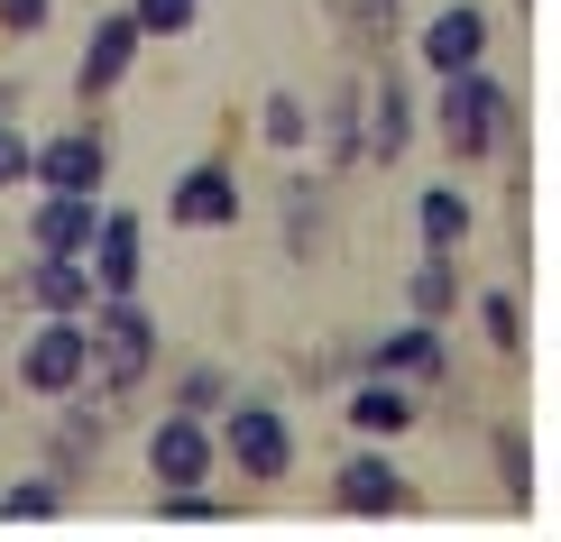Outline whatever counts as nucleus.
Returning a JSON list of instances; mask_svg holds the SVG:
<instances>
[{
    "mask_svg": "<svg viewBox=\"0 0 561 542\" xmlns=\"http://www.w3.org/2000/svg\"><path fill=\"white\" fill-rule=\"evenodd\" d=\"M83 341H92V368H83L75 395L129 405V395L148 387V368H157V322H148V303H138V295H92V303H83Z\"/></svg>",
    "mask_w": 561,
    "mask_h": 542,
    "instance_id": "obj_1",
    "label": "nucleus"
},
{
    "mask_svg": "<svg viewBox=\"0 0 561 542\" xmlns=\"http://www.w3.org/2000/svg\"><path fill=\"white\" fill-rule=\"evenodd\" d=\"M433 129H442V148H451L460 166H479V157H497L506 138H516V102H506V83H488L479 65H460V74H442Z\"/></svg>",
    "mask_w": 561,
    "mask_h": 542,
    "instance_id": "obj_2",
    "label": "nucleus"
},
{
    "mask_svg": "<svg viewBox=\"0 0 561 542\" xmlns=\"http://www.w3.org/2000/svg\"><path fill=\"white\" fill-rule=\"evenodd\" d=\"M221 451H230V469H240V478L276 487V478H295V423L276 414V405H259V395H230Z\"/></svg>",
    "mask_w": 561,
    "mask_h": 542,
    "instance_id": "obj_3",
    "label": "nucleus"
},
{
    "mask_svg": "<svg viewBox=\"0 0 561 542\" xmlns=\"http://www.w3.org/2000/svg\"><path fill=\"white\" fill-rule=\"evenodd\" d=\"M92 368V341H83V313H46L37 341L19 349V387L37 395V405H56V395H75Z\"/></svg>",
    "mask_w": 561,
    "mask_h": 542,
    "instance_id": "obj_4",
    "label": "nucleus"
},
{
    "mask_svg": "<svg viewBox=\"0 0 561 542\" xmlns=\"http://www.w3.org/2000/svg\"><path fill=\"white\" fill-rule=\"evenodd\" d=\"M102 175H111V138L102 129H65V138H46V148H28V184L37 194H102Z\"/></svg>",
    "mask_w": 561,
    "mask_h": 542,
    "instance_id": "obj_5",
    "label": "nucleus"
},
{
    "mask_svg": "<svg viewBox=\"0 0 561 542\" xmlns=\"http://www.w3.org/2000/svg\"><path fill=\"white\" fill-rule=\"evenodd\" d=\"M83 267H92V295H138V276H148V230H138V211H102V221H92Z\"/></svg>",
    "mask_w": 561,
    "mask_h": 542,
    "instance_id": "obj_6",
    "label": "nucleus"
},
{
    "mask_svg": "<svg viewBox=\"0 0 561 542\" xmlns=\"http://www.w3.org/2000/svg\"><path fill=\"white\" fill-rule=\"evenodd\" d=\"M213 460H221V441L203 433V414H175V405H167V423L148 433V469H157V487H203V478H213Z\"/></svg>",
    "mask_w": 561,
    "mask_h": 542,
    "instance_id": "obj_7",
    "label": "nucleus"
},
{
    "mask_svg": "<svg viewBox=\"0 0 561 542\" xmlns=\"http://www.w3.org/2000/svg\"><path fill=\"white\" fill-rule=\"evenodd\" d=\"M167 221L175 230H240V175H230L221 157L184 166V184L167 194Z\"/></svg>",
    "mask_w": 561,
    "mask_h": 542,
    "instance_id": "obj_8",
    "label": "nucleus"
},
{
    "mask_svg": "<svg viewBox=\"0 0 561 542\" xmlns=\"http://www.w3.org/2000/svg\"><path fill=\"white\" fill-rule=\"evenodd\" d=\"M414 148V92H405V74H387L368 83V102H359V157H378V166H396V157Z\"/></svg>",
    "mask_w": 561,
    "mask_h": 542,
    "instance_id": "obj_9",
    "label": "nucleus"
},
{
    "mask_svg": "<svg viewBox=\"0 0 561 542\" xmlns=\"http://www.w3.org/2000/svg\"><path fill=\"white\" fill-rule=\"evenodd\" d=\"M138 46H148V37H138V19H129V10H121V19H102V28L83 37V56H75V102H83V111L102 102V92H121V74L138 65Z\"/></svg>",
    "mask_w": 561,
    "mask_h": 542,
    "instance_id": "obj_10",
    "label": "nucleus"
},
{
    "mask_svg": "<svg viewBox=\"0 0 561 542\" xmlns=\"http://www.w3.org/2000/svg\"><path fill=\"white\" fill-rule=\"evenodd\" d=\"M10 295L37 303V313H83V303H92V267H83V257L37 249V257H19V267H10Z\"/></svg>",
    "mask_w": 561,
    "mask_h": 542,
    "instance_id": "obj_11",
    "label": "nucleus"
},
{
    "mask_svg": "<svg viewBox=\"0 0 561 542\" xmlns=\"http://www.w3.org/2000/svg\"><path fill=\"white\" fill-rule=\"evenodd\" d=\"M332 506H341V515H405L414 487H405V469H396L387 451H359V460H341Z\"/></svg>",
    "mask_w": 561,
    "mask_h": 542,
    "instance_id": "obj_12",
    "label": "nucleus"
},
{
    "mask_svg": "<svg viewBox=\"0 0 561 542\" xmlns=\"http://www.w3.org/2000/svg\"><path fill=\"white\" fill-rule=\"evenodd\" d=\"M341 414H350V433H368V441H396V433H414V414H424V405H414V387H405V377L368 368L359 387L341 395Z\"/></svg>",
    "mask_w": 561,
    "mask_h": 542,
    "instance_id": "obj_13",
    "label": "nucleus"
},
{
    "mask_svg": "<svg viewBox=\"0 0 561 542\" xmlns=\"http://www.w3.org/2000/svg\"><path fill=\"white\" fill-rule=\"evenodd\" d=\"M92 221H102V194H37L28 203V249H56V257H83Z\"/></svg>",
    "mask_w": 561,
    "mask_h": 542,
    "instance_id": "obj_14",
    "label": "nucleus"
},
{
    "mask_svg": "<svg viewBox=\"0 0 561 542\" xmlns=\"http://www.w3.org/2000/svg\"><path fill=\"white\" fill-rule=\"evenodd\" d=\"M359 368H387V377H424V387H433V377L451 368V349H442V332H433L424 313H414L405 332H378V341H368V349H359Z\"/></svg>",
    "mask_w": 561,
    "mask_h": 542,
    "instance_id": "obj_15",
    "label": "nucleus"
},
{
    "mask_svg": "<svg viewBox=\"0 0 561 542\" xmlns=\"http://www.w3.org/2000/svg\"><path fill=\"white\" fill-rule=\"evenodd\" d=\"M359 102H368V74H341V83H332V102L313 111L322 175H350V166H359Z\"/></svg>",
    "mask_w": 561,
    "mask_h": 542,
    "instance_id": "obj_16",
    "label": "nucleus"
},
{
    "mask_svg": "<svg viewBox=\"0 0 561 542\" xmlns=\"http://www.w3.org/2000/svg\"><path fill=\"white\" fill-rule=\"evenodd\" d=\"M488 56V10H470V0H451V10H433L424 28V65L433 74H460V65Z\"/></svg>",
    "mask_w": 561,
    "mask_h": 542,
    "instance_id": "obj_17",
    "label": "nucleus"
},
{
    "mask_svg": "<svg viewBox=\"0 0 561 542\" xmlns=\"http://www.w3.org/2000/svg\"><path fill=\"white\" fill-rule=\"evenodd\" d=\"M414 230H424L433 257H460V240H470V194L460 184H424V203H414Z\"/></svg>",
    "mask_w": 561,
    "mask_h": 542,
    "instance_id": "obj_18",
    "label": "nucleus"
},
{
    "mask_svg": "<svg viewBox=\"0 0 561 542\" xmlns=\"http://www.w3.org/2000/svg\"><path fill=\"white\" fill-rule=\"evenodd\" d=\"M259 138H267V148H313V111H304V92H267V102H259Z\"/></svg>",
    "mask_w": 561,
    "mask_h": 542,
    "instance_id": "obj_19",
    "label": "nucleus"
},
{
    "mask_svg": "<svg viewBox=\"0 0 561 542\" xmlns=\"http://www.w3.org/2000/svg\"><path fill=\"white\" fill-rule=\"evenodd\" d=\"M322 240V194H313V175H295L286 184V257H313Z\"/></svg>",
    "mask_w": 561,
    "mask_h": 542,
    "instance_id": "obj_20",
    "label": "nucleus"
},
{
    "mask_svg": "<svg viewBox=\"0 0 561 542\" xmlns=\"http://www.w3.org/2000/svg\"><path fill=\"white\" fill-rule=\"evenodd\" d=\"M451 303H460V267H451V257H433V249H424V267H414V313H424V322H442Z\"/></svg>",
    "mask_w": 561,
    "mask_h": 542,
    "instance_id": "obj_21",
    "label": "nucleus"
},
{
    "mask_svg": "<svg viewBox=\"0 0 561 542\" xmlns=\"http://www.w3.org/2000/svg\"><path fill=\"white\" fill-rule=\"evenodd\" d=\"M230 405V377L213 368V359H203V368H184L175 377V414H221Z\"/></svg>",
    "mask_w": 561,
    "mask_h": 542,
    "instance_id": "obj_22",
    "label": "nucleus"
},
{
    "mask_svg": "<svg viewBox=\"0 0 561 542\" xmlns=\"http://www.w3.org/2000/svg\"><path fill=\"white\" fill-rule=\"evenodd\" d=\"M129 19H138V37H184L203 19V0H129Z\"/></svg>",
    "mask_w": 561,
    "mask_h": 542,
    "instance_id": "obj_23",
    "label": "nucleus"
},
{
    "mask_svg": "<svg viewBox=\"0 0 561 542\" xmlns=\"http://www.w3.org/2000/svg\"><path fill=\"white\" fill-rule=\"evenodd\" d=\"M479 322H488V341H497L506 359H516V349H525V303L506 295V286H497V295H479Z\"/></svg>",
    "mask_w": 561,
    "mask_h": 542,
    "instance_id": "obj_24",
    "label": "nucleus"
},
{
    "mask_svg": "<svg viewBox=\"0 0 561 542\" xmlns=\"http://www.w3.org/2000/svg\"><path fill=\"white\" fill-rule=\"evenodd\" d=\"M56 506H65V487H46V478H28V487H0V515H10V524H46Z\"/></svg>",
    "mask_w": 561,
    "mask_h": 542,
    "instance_id": "obj_25",
    "label": "nucleus"
},
{
    "mask_svg": "<svg viewBox=\"0 0 561 542\" xmlns=\"http://www.w3.org/2000/svg\"><path fill=\"white\" fill-rule=\"evenodd\" d=\"M497 469H506V497H534V451H525V433H516V423H506V433H497Z\"/></svg>",
    "mask_w": 561,
    "mask_h": 542,
    "instance_id": "obj_26",
    "label": "nucleus"
},
{
    "mask_svg": "<svg viewBox=\"0 0 561 542\" xmlns=\"http://www.w3.org/2000/svg\"><path fill=\"white\" fill-rule=\"evenodd\" d=\"M28 148H37V138L0 111V194H19V184H28Z\"/></svg>",
    "mask_w": 561,
    "mask_h": 542,
    "instance_id": "obj_27",
    "label": "nucleus"
},
{
    "mask_svg": "<svg viewBox=\"0 0 561 542\" xmlns=\"http://www.w3.org/2000/svg\"><path fill=\"white\" fill-rule=\"evenodd\" d=\"M46 19H56V0H0V28L10 37H37Z\"/></svg>",
    "mask_w": 561,
    "mask_h": 542,
    "instance_id": "obj_28",
    "label": "nucleus"
},
{
    "mask_svg": "<svg viewBox=\"0 0 561 542\" xmlns=\"http://www.w3.org/2000/svg\"><path fill=\"white\" fill-rule=\"evenodd\" d=\"M322 10H332V19H350V28H378L396 0H322Z\"/></svg>",
    "mask_w": 561,
    "mask_h": 542,
    "instance_id": "obj_29",
    "label": "nucleus"
}]
</instances>
